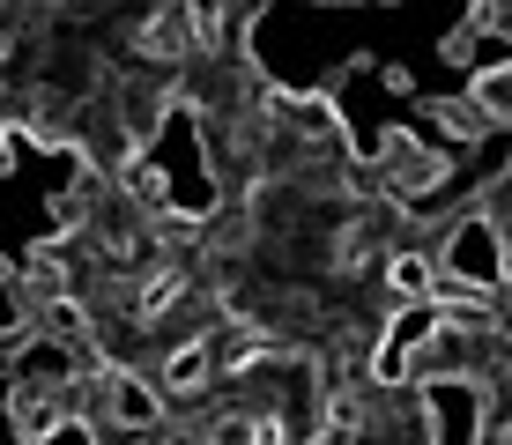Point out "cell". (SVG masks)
<instances>
[{"instance_id": "6da1fadb", "label": "cell", "mask_w": 512, "mask_h": 445, "mask_svg": "<svg viewBox=\"0 0 512 445\" xmlns=\"http://www.w3.org/2000/svg\"><path fill=\"white\" fill-rule=\"evenodd\" d=\"M8 423L23 445H52L60 431H75V386H30L8 379Z\"/></svg>"}, {"instance_id": "7a4b0ae2", "label": "cell", "mask_w": 512, "mask_h": 445, "mask_svg": "<svg viewBox=\"0 0 512 445\" xmlns=\"http://www.w3.org/2000/svg\"><path fill=\"white\" fill-rule=\"evenodd\" d=\"M416 104H423V119H431V134H438V149H446V156H453V149L468 156V149H483V141L498 134L468 89H431V97H416Z\"/></svg>"}, {"instance_id": "3957f363", "label": "cell", "mask_w": 512, "mask_h": 445, "mask_svg": "<svg viewBox=\"0 0 512 445\" xmlns=\"http://www.w3.org/2000/svg\"><path fill=\"white\" fill-rule=\"evenodd\" d=\"M23 342H30V319H15V312H8V319H0V371L23 356Z\"/></svg>"}, {"instance_id": "277c9868", "label": "cell", "mask_w": 512, "mask_h": 445, "mask_svg": "<svg viewBox=\"0 0 512 445\" xmlns=\"http://www.w3.org/2000/svg\"><path fill=\"white\" fill-rule=\"evenodd\" d=\"M141 445H186V438H179V431H164V423H156V431L141 438Z\"/></svg>"}, {"instance_id": "5b68a950", "label": "cell", "mask_w": 512, "mask_h": 445, "mask_svg": "<svg viewBox=\"0 0 512 445\" xmlns=\"http://www.w3.org/2000/svg\"><path fill=\"white\" fill-rule=\"evenodd\" d=\"M312 8H357V0H312Z\"/></svg>"}]
</instances>
